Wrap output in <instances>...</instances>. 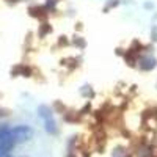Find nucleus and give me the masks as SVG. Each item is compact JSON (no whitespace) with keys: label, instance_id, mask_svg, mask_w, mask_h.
<instances>
[{"label":"nucleus","instance_id":"obj_2","mask_svg":"<svg viewBox=\"0 0 157 157\" xmlns=\"http://www.w3.org/2000/svg\"><path fill=\"white\" fill-rule=\"evenodd\" d=\"M11 134H13V138H14L16 143H21L32 137V129L27 126H17L14 129H11Z\"/></svg>","mask_w":157,"mask_h":157},{"label":"nucleus","instance_id":"obj_7","mask_svg":"<svg viewBox=\"0 0 157 157\" xmlns=\"http://www.w3.org/2000/svg\"><path fill=\"white\" fill-rule=\"evenodd\" d=\"M140 57L141 55H138L135 50H132V49H126V52H124V55H123V58H124V61H126V64L127 66H130V68H135V66H138V60H140Z\"/></svg>","mask_w":157,"mask_h":157},{"label":"nucleus","instance_id":"obj_6","mask_svg":"<svg viewBox=\"0 0 157 157\" xmlns=\"http://www.w3.org/2000/svg\"><path fill=\"white\" fill-rule=\"evenodd\" d=\"M80 58L78 57H66V58H61V66L66 69L68 72H72L75 69H78V66H80Z\"/></svg>","mask_w":157,"mask_h":157},{"label":"nucleus","instance_id":"obj_9","mask_svg":"<svg viewBox=\"0 0 157 157\" xmlns=\"http://www.w3.org/2000/svg\"><path fill=\"white\" fill-rule=\"evenodd\" d=\"M71 44L75 46V47H78V49L86 47V41H85L82 36H74V38H72V41H71Z\"/></svg>","mask_w":157,"mask_h":157},{"label":"nucleus","instance_id":"obj_11","mask_svg":"<svg viewBox=\"0 0 157 157\" xmlns=\"http://www.w3.org/2000/svg\"><path fill=\"white\" fill-rule=\"evenodd\" d=\"M75 30H82V24H77L75 25Z\"/></svg>","mask_w":157,"mask_h":157},{"label":"nucleus","instance_id":"obj_5","mask_svg":"<svg viewBox=\"0 0 157 157\" xmlns=\"http://www.w3.org/2000/svg\"><path fill=\"white\" fill-rule=\"evenodd\" d=\"M11 74L14 77H19V75H22V77H32L33 75V68L29 66V64H25V63H19V64H16V66L11 69Z\"/></svg>","mask_w":157,"mask_h":157},{"label":"nucleus","instance_id":"obj_4","mask_svg":"<svg viewBox=\"0 0 157 157\" xmlns=\"http://www.w3.org/2000/svg\"><path fill=\"white\" fill-rule=\"evenodd\" d=\"M155 58L154 57H151L149 54H145V55H141L140 57V60H138V68L141 69V71H152L154 68H155Z\"/></svg>","mask_w":157,"mask_h":157},{"label":"nucleus","instance_id":"obj_10","mask_svg":"<svg viewBox=\"0 0 157 157\" xmlns=\"http://www.w3.org/2000/svg\"><path fill=\"white\" fill-rule=\"evenodd\" d=\"M71 44V41L68 39V36H60L58 39H57V47H66V46H69Z\"/></svg>","mask_w":157,"mask_h":157},{"label":"nucleus","instance_id":"obj_3","mask_svg":"<svg viewBox=\"0 0 157 157\" xmlns=\"http://www.w3.org/2000/svg\"><path fill=\"white\" fill-rule=\"evenodd\" d=\"M29 13H30V16L32 17H35V19H38V21H41V22H44V21H47V17L50 16V13L47 11V8L43 5H35V6H30L29 8Z\"/></svg>","mask_w":157,"mask_h":157},{"label":"nucleus","instance_id":"obj_8","mask_svg":"<svg viewBox=\"0 0 157 157\" xmlns=\"http://www.w3.org/2000/svg\"><path fill=\"white\" fill-rule=\"evenodd\" d=\"M50 33H52V27H50V24H49L47 21L41 22V25H39V30H38L39 38H46V36H47V35H50Z\"/></svg>","mask_w":157,"mask_h":157},{"label":"nucleus","instance_id":"obj_1","mask_svg":"<svg viewBox=\"0 0 157 157\" xmlns=\"http://www.w3.org/2000/svg\"><path fill=\"white\" fill-rule=\"evenodd\" d=\"M14 145H16V141L13 138L11 129L2 127L0 129V152H8Z\"/></svg>","mask_w":157,"mask_h":157}]
</instances>
